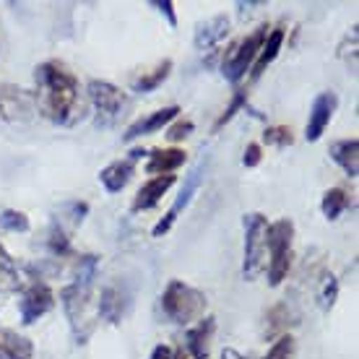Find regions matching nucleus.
Instances as JSON below:
<instances>
[{
  "instance_id": "obj_8",
  "label": "nucleus",
  "mask_w": 359,
  "mask_h": 359,
  "mask_svg": "<svg viewBox=\"0 0 359 359\" xmlns=\"http://www.w3.org/2000/svg\"><path fill=\"white\" fill-rule=\"evenodd\" d=\"M55 292L50 289L47 281L42 278H32L27 287L21 289L18 297V315H21V323L34 325L39 318H45L47 313H53L55 307Z\"/></svg>"
},
{
  "instance_id": "obj_26",
  "label": "nucleus",
  "mask_w": 359,
  "mask_h": 359,
  "mask_svg": "<svg viewBox=\"0 0 359 359\" xmlns=\"http://www.w3.org/2000/svg\"><path fill=\"white\" fill-rule=\"evenodd\" d=\"M0 229H3V232L24 234L32 229V222H29V216L24 214V211H18V208H3V211H0Z\"/></svg>"
},
{
  "instance_id": "obj_22",
  "label": "nucleus",
  "mask_w": 359,
  "mask_h": 359,
  "mask_svg": "<svg viewBox=\"0 0 359 359\" xmlns=\"http://www.w3.org/2000/svg\"><path fill=\"white\" fill-rule=\"evenodd\" d=\"M294 313H292V307L287 305V302H278V305H273L266 313V328H263V333H266V339H273V336H284V333L289 331V325H294Z\"/></svg>"
},
{
  "instance_id": "obj_6",
  "label": "nucleus",
  "mask_w": 359,
  "mask_h": 359,
  "mask_svg": "<svg viewBox=\"0 0 359 359\" xmlns=\"http://www.w3.org/2000/svg\"><path fill=\"white\" fill-rule=\"evenodd\" d=\"M266 34H269V24H261L255 27L248 36H243L237 45H232L229 55L222 63V73L229 83H240L248 76V71H252V63L261 53L263 42H266Z\"/></svg>"
},
{
  "instance_id": "obj_33",
  "label": "nucleus",
  "mask_w": 359,
  "mask_h": 359,
  "mask_svg": "<svg viewBox=\"0 0 359 359\" xmlns=\"http://www.w3.org/2000/svg\"><path fill=\"white\" fill-rule=\"evenodd\" d=\"M263 162V146L261 144H248L245 146V154H243V164L248 170L252 167H258Z\"/></svg>"
},
{
  "instance_id": "obj_12",
  "label": "nucleus",
  "mask_w": 359,
  "mask_h": 359,
  "mask_svg": "<svg viewBox=\"0 0 359 359\" xmlns=\"http://www.w3.org/2000/svg\"><path fill=\"white\" fill-rule=\"evenodd\" d=\"M146 154L144 149H133V151L123 156V159H115L112 164H107L104 170L99 172V182H102V188L107 190L109 196H115L120 190H126V185L133 180L135 175V164L144 159Z\"/></svg>"
},
{
  "instance_id": "obj_14",
  "label": "nucleus",
  "mask_w": 359,
  "mask_h": 359,
  "mask_svg": "<svg viewBox=\"0 0 359 359\" xmlns=\"http://www.w3.org/2000/svg\"><path fill=\"white\" fill-rule=\"evenodd\" d=\"M177 182V175H156V177L146 180L144 185L138 188V193L133 196V203H130V211L133 214H141V211H151L154 206H159L170 188Z\"/></svg>"
},
{
  "instance_id": "obj_36",
  "label": "nucleus",
  "mask_w": 359,
  "mask_h": 359,
  "mask_svg": "<svg viewBox=\"0 0 359 359\" xmlns=\"http://www.w3.org/2000/svg\"><path fill=\"white\" fill-rule=\"evenodd\" d=\"M219 359H245V357L234 346H224V349L219 351Z\"/></svg>"
},
{
  "instance_id": "obj_3",
  "label": "nucleus",
  "mask_w": 359,
  "mask_h": 359,
  "mask_svg": "<svg viewBox=\"0 0 359 359\" xmlns=\"http://www.w3.org/2000/svg\"><path fill=\"white\" fill-rule=\"evenodd\" d=\"M159 305H162V313L167 315V320H172V323H177V325H188L190 328V325L198 323L201 318H206L208 297H206V292L190 287V284L180 281V278H172L170 284L164 287Z\"/></svg>"
},
{
  "instance_id": "obj_10",
  "label": "nucleus",
  "mask_w": 359,
  "mask_h": 359,
  "mask_svg": "<svg viewBox=\"0 0 359 359\" xmlns=\"http://www.w3.org/2000/svg\"><path fill=\"white\" fill-rule=\"evenodd\" d=\"M216 333V320L208 315V318H201L198 323H193L185 331V339L177 346V351H172V359H208V351H211V341H214Z\"/></svg>"
},
{
  "instance_id": "obj_4",
  "label": "nucleus",
  "mask_w": 359,
  "mask_h": 359,
  "mask_svg": "<svg viewBox=\"0 0 359 359\" xmlns=\"http://www.w3.org/2000/svg\"><path fill=\"white\" fill-rule=\"evenodd\" d=\"M266 250H269V261H266L269 287H281L292 271V261H294V222L292 219L269 222Z\"/></svg>"
},
{
  "instance_id": "obj_25",
  "label": "nucleus",
  "mask_w": 359,
  "mask_h": 359,
  "mask_svg": "<svg viewBox=\"0 0 359 359\" xmlns=\"http://www.w3.org/2000/svg\"><path fill=\"white\" fill-rule=\"evenodd\" d=\"M86 214H89V203H86V201H71V203H65V206L60 208V216H55L53 224H57L60 229L73 234L76 226H81Z\"/></svg>"
},
{
  "instance_id": "obj_28",
  "label": "nucleus",
  "mask_w": 359,
  "mask_h": 359,
  "mask_svg": "<svg viewBox=\"0 0 359 359\" xmlns=\"http://www.w3.org/2000/svg\"><path fill=\"white\" fill-rule=\"evenodd\" d=\"M294 349H297L294 336H292V333H284V336H278L276 341L271 344L263 359H294Z\"/></svg>"
},
{
  "instance_id": "obj_19",
  "label": "nucleus",
  "mask_w": 359,
  "mask_h": 359,
  "mask_svg": "<svg viewBox=\"0 0 359 359\" xmlns=\"http://www.w3.org/2000/svg\"><path fill=\"white\" fill-rule=\"evenodd\" d=\"M188 154L182 149H154L149 151V162H146V172L149 175H175V172L185 164Z\"/></svg>"
},
{
  "instance_id": "obj_24",
  "label": "nucleus",
  "mask_w": 359,
  "mask_h": 359,
  "mask_svg": "<svg viewBox=\"0 0 359 359\" xmlns=\"http://www.w3.org/2000/svg\"><path fill=\"white\" fill-rule=\"evenodd\" d=\"M351 206H354V201H351V196L344 188L325 190L323 198H320V211H323V216L328 222H336V219H339L344 211H349Z\"/></svg>"
},
{
  "instance_id": "obj_15",
  "label": "nucleus",
  "mask_w": 359,
  "mask_h": 359,
  "mask_svg": "<svg viewBox=\"0 0 359 359\" xmlns=\"http://www.w3.org/2000/svg\"><path fill=\"white\" fill-rule=\"evenodd\" d=\"M128 305H130V294H128L126 289L120 287V284H107V287L102 289V294H99L97 315L102 320L117 325L126 318Z\"/></svg>"
},
{
  "instance_id": "obj_29",
  "label": "nucleus",
  "mask_w": 359,
  "mask_h": 359,
  "mask_svg": "<svg viewBox=\"0 0 359 359\" xmlns=\"http://www.w3.org/2000/svg\"><path fill=\"white\" fill-rule=\"evenodd\" d=\"M336 297H339V281H336V276L325 273L323 284H320V292H318V305H320L323 313H328V310L336 305Z\"/></svg>"
},
{
  "instance_id": "obj_27",
  "label": "nucleus",
  "mask_w": 359,
  "mask_h": 359,
  "mask_svg": "<svg viewBox=\"0 0 359 359\" xmlns=\"http://www.w3.org/2000/svg\"><path fill=\"white\" fill-rule=\"evenodd\" d=\"M248 107H250V104H248V91H245V89H237L232 94V99H229L226 109L219 117H216L214 130H222V128H224L226 123H232L234 117H237V112H243V109H248Z\"/></svg>"
},
{
  "instance_id": "obj_21",
  "label": "nucleus",
  "mask_w": 359,
  "mask_h": 359,
  "mask_svg": "<svg viewBox=\"0 0 359 359\" xmlns=\"http://www.w3.org/2000/svg\"><path fill=\"white\" fill-rule=\"evenodd\" d=\"M331 159L344 170V175H349L351 180L359 175V141L357 138H341V141H333L331 149Z\"/></svg>"
},
{
  "instance_id": "obj_11",
  "label": "nucleus",
  "mask_w": 359,
  "mask_h": 359,
  "mask_svg": "<svg viewBox=\"0 0 359 359\" xmlns=\"http://www.w3.org/2000/svg\"><path fill=\"white\" fill-rule=\"evenodd\" d=\"M336 109H339V94H336V91H320V94L313 99L310 117H307V126H305V138L310 144L323 138L325 128L331 126Z\"/></svg>"
},
{
  "instance_id": "obj_30",
  "label": "nucleus",
  "mask_w": 359,
  "mask_h": 359,
  "mask_svg": "<svg viewBox=\"0 0 359 359\" xmlns=\"http://www.w3.org/2000/svg\"><path fill=\"white\" fill-rule=\"evenodd\" d=\"M0 276L6 278V284H8L11 289H16L18 284H21V276H18V266L16 261L11 258V252L0 245Z\"/></svg>"
},
{
  "instance_id": "obj_20",
  "label": "nucleus",
  "mask_w": 359,
  "mask_h": 359,
  "mask_svg": "<svg viewBox=\"0 0 359 359\" xmlns=\"http://www.w3.org/2000/svg\"><path fill=\"white\" fill-rule=\"evenodd\" d=\"M284 39H287V32H284L281 27L269 29V34H266V42H263L261 53H258L255 63H252V71H250L252 79H261L263 73H266V68L276 60L278 53H281V47H284Z\"/></svg>"
},
{
  "instance_id": "obj_7",
  "label": "nucleus",
  "mask_w": 359,
  "mask_h": 359,
  "mask_svg": "<svg viewBox=\"0 0 359 359\" xmlns=\"http://www.w3.org/2000/svg\"><path fill=\"white\" fill-rule=\"evenodd\" d=\"M86 99H89L94 112H97V126H112L130 104L126 91L115 86V83L102 81V79H91L86 83Z\"/></svg>"
},
{
  "instance_id": "obj_32",
  "label": "nucleus",
  "mask_w": 359,
  "mask_h": 359,
  "mask_svg": "<svg viewBox=\"0 0 359 359\" xmlns=\"http://www.w3.org/2000/svg\"><path fill=\"white\" fill-rule=\"evenodd\" d=\"M193 130H196V123H193V120H182V117H177V120H172L170 126H167V138L177 144V141H185Z\"/></svg>"
},
{
  "instance_id": "obj_9",
  "label": "nucleus",
  "mask_w": 359,
  "mask_h": 359,
  "mask_svg": "<svg viewBox=\"0 0 359 359\" xmlns=\"http://www.w3.org/2000/svg\"><path fill=\"white\" fill-rule=\"evenodd\" d=\"M36 115L34 94L13 83H0V120L6 123H29Z\"/></svg>"
},
{
  "instance_id": "obj_16",
  "label": "nucleus",
  "mask_w": 359,
  "mask_h": 359,
  "mask_svg": "<svg viewBox=\"0 0 359 359\" xmlns=\"http://www.w3.org/2000/svg\"><path fill=\"white\" fill-rule=\"evenodd\" d=\"M201 170H203V164H201L198 170L190 172L188 182H185V188H182V193L177 196V201H175L170 211H167V214H164L162 219H159V222L154 224V229H151L154 237H164V234H167V232L172 229V226H175V222H177V216L190 206V201H193V196H196V190H198V182H201Z\"/></svg>"
},
{
  "instance_id": "obj_31",
  "label": "nucleus",
  "mask_w": 359,
  "mask_h": 359,
  "mask_svg": "<svg viewBox=\"0 0 359 359\" xmlns=\"http://www.w3.org/2000/svg\"><path fill=\"white\" fill-rule=\"evenodd\" d=\"M263 141L271 146H278V149H287V146L294 144V133H292V128H287V126H271V128H266Z\"/></svg>"
},
{
  "instance_id": "obj_34",
  "label": "nucleus",
  "mask_w": 359,
  "mask_h": 359,
  "mask_svg": "<svg viewBox=\"0 0 359 359\" xmlns=\"http://www.w3.org/2000/svg\"><path fill=\"white\" fill-rule=\"evenodd\" d=\"M154 8H159V13L162 16H167V24H170L172 29L177 27V16H175V3L172 0H156V3H151Z\"/></svg>"
},
{
  "instance_id": "obj_37",
  "label": "nucleus",
  "mask_w": 359,
  "mask_h": 359,
  "mask_svg": "<svg viewBox=\"0 0 359 359\" xmlns=\"http://www.w3.org/2000/svg\"><path fill=\"white\" fill-rule=\"evenodd\" d=\"M3 307H6V292L0 289V313H3Z\"/></svg>"
},
{
  "instance_id": "obj_5",
  "label": "nucleus",
  "mask_w": 359,
  "mask_h": 359,
  "mask_svg": "<svg viewBox=\"0 0 359 359\" xmlns=\"http://www.w3.org/2000/svg\"><path fill=\"white\" fill-rule=\"evenodd\" d=\"M245 252H243V276L245 281H255V278L266 273V261H269V250H266V232H269V216L245 214Z\"/></svg>"
},
{
  "instance_id": "obj_17",
  "label": "nucleus",
  "mask_w": 359,
  "mask_h": 359,
  "mask_svg": "<svg viewBox=\"0 0 359 359\" xmlns=\"http://www.w3.org/2000/svg\"><path fill=\"white\" fill-rule=\"evenodd\" d=\"M226 34H229V16H226V13H216V16H211L208 21L198 24L193 45H196V50H201V53H208V50H214V47L222 45L226 39Z\"/></svg>"
},
{
  "instance_id": "obj_23",
  "label": "nucleus",
  "mask_w": 359,
  "mask_h": 359,
  "mask_svg": "<svg viewBox=\"0 0 359 359\" xmlns=\"http://www.w3.org/2000/svg\"><path fill=\"white\" fill-rule=\"evenodd\" d=\"M172 73V60L170 57H164V60H159V63L154 65V68H149V71H144L138 79L133 81V91H138V94H149V91L159 89L167 79H170Z\"/></svg>"
},
{
  "instance_id": "obj_13",
  "label": "nucleus",
  "mask_w": 359,
  "mask_h": 359,
  "mask_svg": "<svg viewBox=\"0 0 359 359\" xmlns=\"http://www.w3.org/2000/svg\"><path fill=\"white\" fill-rule=\"evenodd\" d=\"M180 112H182V109H180L177 104H170V107L154 109V112H149V115L138 117L135 123H130V126H128V130L123 133V141H126V144H130V141H135V138H144V135L159 133L162 128L170 126L172 120H177Z\"/></svg>"
},
{
  "instance_id": "obj_1",
  "label": "nucleus",
  "mask_w": 359,
  "mask_h": 359,
  "mask_svg": "<svg viewBox=\"0 0 359 359\" xmlns=\"http://www.w3.org/2000/svg\"><path fill=\"white\" fill-rule=\"evenodd\" d=\"M36 112L55 126H76L86 115V99L76 73L60 60H45L34 68Z\"/></svg>"
},
{
  "instance_id": "obj_18",
  "label": "nucleus",
  "mask_w": 359,
  "mask_h": 359,
  "mask_svg": "<svg viewBox=\"0 0 359 359\" xmlns=\"http://www.w3.org/2000/svg\"><path fill=\"white\" fill-rule=\"evenodd\" d=\"M34 344L29 336L18 333L16 328L0 325V359H32Z\"/></svg>"
},
{
  "instance_id": "obj_35",
  "label": "nucleus",
  "mask_w": 359,
  "mask_h": 359,
  "mask_svg": "<svg viewBox=\"0 0 359 359\" xmlns=\"http://www.w3.org/2000/svg\"><path fill=\"white\" fill-rule=\"evenodd\" d=\"M149 359H172V349L167 344H159V346H154L151 357Z\"/></svg>"
},
{
  "instance_id": "obj_2",
  "label": "nucleus",
  "mask_w": 359,
  "mask_h": 359,
  "mask_svg": "<svg viewBox=\"0 0 359 359\" xmlns=\"http://www.w3.org/2000/svg\"><path fill=\"white\" fill-rule=\"evenodd\" d=\"M99 269L97 255H76L73 258V281L60 289V305L65 318L71 323L76 344H86L91 336L94 320H91V287Z\"/></svg>"
}]
</instances>
